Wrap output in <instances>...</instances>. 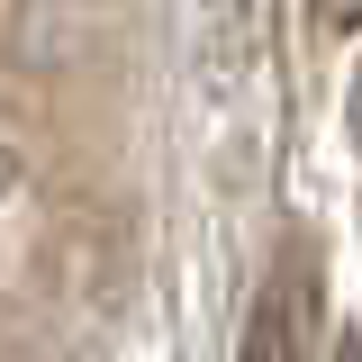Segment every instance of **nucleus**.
<instances>
[{
  "mask_svg": "<svg viewBox=\"0 0 362 362\" xmlns=\"http://www.w3.org/2000/svg\"><path fill=\"white\" fill-rule=\"evenodd\" d=\"M235 362H317V263L308 254L272 263V281L245 308V354Z\"/></svg>",
  "mask_w": 362,
  "mask_h": 362,
  "instance_id": "obj_1",
  "label": "nucleus"
},
{
  "mask_svg": "<svg viewBox=\"0 0 362 362\" xmlns=\"http://www.w3.org/2000/svg\"><path fill=\"white\" fill-rule=\"evenodd\" d=\"M308 9H317V28H354L362 18V0H308Z\"/></svg>",
  "mask_w": 362,
  "mask_h": 362,
  "instance_id": "obj_2",
  "label": "nucleus"
},
{
  "mask_svg": "<svg viewBox=\"0 0 362 362\" xmlns=\"http://www.w3.org/2000/svg\"><path fill=\"white\" fill-rule=\"evenodd\" d=\"M354 145H362V82H354Z\"/></svg>",
  "mask_w": 362,
  "mask_h": 362,
  "instance_id": "obj_3",
  "label": "nucleus"
}]
</instances>
